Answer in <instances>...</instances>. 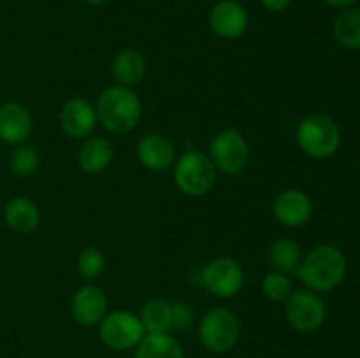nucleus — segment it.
Wrapping results in <instances>:
<instances>
[{
	"label": "nucleus",
	"mask_w": 360,
	"mask_h": 358,
	"mask_svg": "<svg viewBox=\"0 0 360 358\" xmlns=\"http://www.w3.org/2000/svg\"><path fill=\"white\" fill-rule=\"evenodd\" d=\"M86 4H91V6H102V4H105L108 0H84Z\"/></svg>",
	"instance_id": "29"
},
{
	"label": "nucleus",
	"mask_w": 360,
	"mask_h": 358,
	"mask_svg": "<svg viewBox=\"0 0 360 358\" xmlns=\"http://www.w3.org/2000/svg\"><path fill=\"white\" fill-rule=\"evenodd\" d=\"M34 130V121L27 105L20 102H4L0 105V140L9 146L27 142Z\"/></svg>",
	"instance_id": "14"
},
{
	"label": "nucleus",
	"mask_w": 360,
	"mask_h": 358,
	"mask_svg": "<svg viewBox=\"0 0 360 358\" xmlns=\"http://www.w3.org/2000/svg\"><path fill=\"white\" fill-rule=\"evenodd\" d=\"M112 144L101 135L86 137L77 151V164L88 174H98L105 171L112 161Z\"/></svg>",
	"instance_id": "17"
},
{
	"label": "nucleus",
	"mask_w": 360,
	"mask_h": 358,
	"mask_svg": "<svg viewBox=\"0 0 360 358\" xmlns=\"http://www.w3.org/2000/svg\"><path fill=\"white\" fill-rule=\"evenodd\" d=\"M295 139L299 147L309 158L333 157L341 144V130L330 116L322 112H313L301 119L295 130Z\"/></svg>",
	"instance_id": "3"
},
{
	"label": "nucleus",
	"mask_w": 360,
	"mask_h": 358,
	"mask_svg": "<svg viewBox=\"0 0 360 358\" xmlns=\"http://www.w3.org/2000/svg\"><path fill=\"white\" fill-rule=\"evenodd\" d=\"M172 305V323L171 330L185 332L193 323V311L186 302H171Z\"/></svg>",
	"instance_id": "26"
},
{
	"label": "nucleus",
	"mask_w": 360,
	"mask_h": 358,
	"mask_svg": "<svg viewBox=\"0 0 360 358\" xmlns=\"http://www.w3.org/2000/svg\"><path fill=\"white\" fill-rule=\"evenodd\" d=\"M333 34L338 44L347 49H360V7H347L336 16Z\"/></svg>",
	"instance_id": "21"
},
{
	"label": "nucleus",
	"mask_w": 360,
	"mask_h": 358,
	"mask_svg": "<svg viewBox=\"0 0 360 358\" xmlns=\"http://www.w3.org/2000/svg\"><path fill=\"white\" fill-rule=\"evenodd\" d=\"M134 358H185L181 344L171 333H146L136 346Z\"/></svg>",
	"instance_id": "20"
},
{
	"label": "nucleus",
	"mask_w": 360,
	"mask_h": 358,
	"mask_svg": "<svg viewBox=\"0 0 360 358\" xmlns=\"http://www.w3.org/2000/svg\"><path fill=\"white\" fill-rule=\"evenodd\" d=\"M239 330V319L231 309L213 307L200 318L199 339L211 353H225L236 346Z\"/></svg>",
	"instance_id": "5"
},
{
	"label": "nucleus",
	"mask_w": 360,
	"mask_h": 358,
	"mask_svg": "<svg viewBox=\"0 0 360 358\" xmlns=\"http://www.w3.org/2000/svg\"><path fill=\"white\" fill-rule=\"evenodd\" d=\"M77 270L84 279H97L105 270V256L98 248H84L77 256Z\"/></svg>",
	"instance_id": "25"
},
{
	"label": "nucleus",
	"mask_w": 360,
	"mask_h": 358,
	"mask_svg": "<svg viewBox=\"0 0 360 358\" xmlns=\"http://www.w3.org/2000/svg\"><path fill=\"white\" fill-rule=\"evenodd\" d=\"M202 284L211 295L218 298H231L241 291L245 272L238 260L231 256L213 258L202 270Z\"/></svg>",
	"instance_id": "9"
},
{
	"label": "nucleus",
	"mask_w": 360,
	"mask_h": 358,
	"mask_svg": "<svg viewBox=\"0 0 360 358\" xmlns=\"http://www.w3.org/2000/svg\"><path fill=\"white\" fill-rule=\"evenodd\" d=\"M218 171L202 151H185L174 161V183L179 192L188 197H202L217 183Z\"/></svg>",
	"instance_id": "4"
},
{
	"label": "nucleus",
	"mask_w": 360,
	"mask_h": 358,
	"mask_svg": "<svg viewBox=\"0 0 360 358\" xmlns=\"http://www.w3.org/2000/svg\"><path fill=\"white\" fill-rule=\"evenodd\" d=\"M262 291L269 300L285 302L288 295L292 293V279L290 276L278 270H271L262 279Z\"/></svg>",
	"instance_id": "24"
},
{
	"label": "nucleus",
	"mask_w": 360,
	"mask_h": 358,
	"mask_svg": "<svg viewBox=\"0 0 360 358\" xmlns=\"http://www.w3.org/2000/svg\"><path fill=\"white\" fill-rule=\"evenodd\" d=\"M4 221L16 234H30L41 223V211L34 200L14 197L4 207Z\"/></svg>",
	"instance_id": "16"
},
{
	"label": "nucleus",
	"mask_w": 360,
	"mask_h": 358,
	"mask_svg": "<svg viewBox=\"0 0 360 358\" xmlns=\"http://www.w3.org/2000/svg\"><path fill=\"white\" fill-rule=\"evenodd\" d=\"M207 157L218 172L236 175L245 171L248 165L250 144L239 130L225 128L211 139Z\"/></svg>",
	"instance_id": "6"
},
{
	"label": "nucleus",
	"mask_w": 360,
	"mask_h": 358,
	"mask_svg": "<svg viewBox=\"0 0 360 358\" xmlns=\"http://www.w3.org/2000/svg\"><path fill=\"white\" fill-rule=\"evenodd\" d=\"M146 333H165L171 330L172 305L164 298H151L143 305L139 314Z\"/></svg>",
	"instance_id": "22"
},
{
	"label": "nucleus",
	"mask_w": 360,
	"mask_h": 358,
	"mask_svg": "<svg viewBox=\"0 0 360 358\" xmlns=\"http://www.w3.org/2000/svg\"><path fill=\"white\" fill-rule=\"evenodd\" d=\"M97 111L86 98H69L60 109V126L72 139H86L97 126Z\"/></svg>",
	"instance_id": "12"
},
{
	"label": "nucleus",
	"mask_w": 360,
	"mask_h": 358,
	"mask_svg": "<svg viewBox=\"0 0 360 358\" xmlns=\"http://www.w3.org/2000/svg\"><path fill=\"white\" fill-rule=\"evenodd\" d=\"M137 160L148 171L162 172L172 167L176 161V147L169 137L162 133H146L136 146Z\"/></svg>",
	"instance_id": "15"
},
{
	"label": "nucleus",
	"mask_w": 360,
	"mask_h": 358,
	"mask_svg": "<svg viewBox=\"0 0 360 358\" xmlns=\"http://www.w3.org/2000/svg\"><path fill=\"white\" fill-rule=\"evenodd\" d=\"M39 164H41V157H39L37 147L32 144L23 142L18 144L14 151L11 153L9 167L16 178H30L37 172Z\"/></svg>",
	"instance_id": "23"
},
{
	"label": "nucleus",
	"mask_w": 360,
	"mask_h": 358,
	"mask_svg": "<svg viewBox=\"0 0 360 358\" xmlns=\"http://www.w3.org/2000/svg\"><path fill=\"white\" fill-rule=\"evenodd\" d=\"M285 318L299 332H315L326 323L327 307L319 293L311 290H292L285 300Z\"/></svg>",
	"instance_id": "8"
},
{
	"label": "nucleus",
	"mask_w": 360,
	"mask_h": 358,
	"mask_svg": "<svg viewBox=\"0 0 360 358\" xmlns=\"http://www.w3.org/2000/svg\"><path fill=\"white\" fill-rule=\"evenodd\" d=\"M260 4L271 13H283L292 6V0H260Z\"/></svg>",
	"instance_id": "27"
},
{
	"label": "nucleus",
	"mask_w": 360,
	"mask_h": 358,
	"mask_svg": "<svg viewBox=\"0 0 360 358\" xmlns=\"http://www.w3.org/2000/svg\"><path fill=\"white\" fill-rule=\"evenodd\" d=\"M267 260H269L273 270L283 272L287 276L297 274L299 265L302 262L301 246L292 239H276L267 249Z\"/></svg>",
	"instance_id": "19"
},
{
	"label": "nucleus",
	"mask_w": 360,
	"mask_h": 358,
	"mask_svg": "<svg viewBox=\"0 0 360 358\" xmlns=\"http://www.w3.org/2000/svg\"><path fill=\"white\" fill-rule=\"evenodd\" d=\"M108 295L101 286L84 284L74 291L70 298V314L79 325L94 326L108 314Z\"/></svg>",
	"instance_id": "11"
},
{
	"label": "nucleus",
	"mask_w": 360,
	"mask_h": 358,
	"mask_svg": "<svg viewBox=\"0 0 360 358\" xmlns=\"http://www.w3.org/2000/svg\"><path fill=\"white\" fill-rule=\"evenodd\" d=\"M95 111H97L98 123L108 132L129 133L141 121L143 104L132 88L112 84L98 95Z\"/></svg>",
	"instance_id": "2"
},
{
	"label": "nucleus",
	"mask_w": 360,
	"mask_h": 358,
	"mask_svg": "<svg viewBox=\"0 0 360 358\" xmlns=\"http://www.w3.org/2000/svg\"><path fill=\"white\" fill-rule=\"evenodd\" d=\"M347 274V256L338 246H315L302 256L295 276L311 291L327 293L341 284Z\"/></svg>",
	"instance_id": "1"
},
{
	"label": "nucleus",
	"mask_w": 360,
	"mask_h": 358,
	"mask_svg": "<svg viewBox=\"0 0 360 358\" xmlns=\"http://www.w3.org/2000/svg\"><path fill=\"white\" fill-rule=\"evenodd\" d=\"M273 214L281 225L288 228H299L309 221L313 214V204L308 193L297 188H288L278 193L273 202Z\"/></svg>",
	"instance_id": "13"
},
{
	"label": "nucleus",
	"mask_w": 360,
	"mask_h": 358,
	"mask_svg": "<svg viewBox=\"0 0 360 358\" xmlns=\"http://www.w3.org/2000/svg\"><path fill=\"white\" fill-rule=\"evenodd\" d=\"M111 72L116 84L132 88L139 84L146 74V58L137 49H122L112 60Z\"/></svg>",
	"instance_id": "18"
},
{
	"label": "nucleus",
	"mask_w": 360,
	"mask_h": 358,
	"mask_svg": "<svg viewBox=\"0 0 360 358\" xmlns=\"http://www.w3.org/2000/svg\"><path fill=\"white\" fill-rule=\"evenodd\" d=\"M98 325L102 343L116 351L132 350L146 336L141 318L130 311L108 312Z\"/></svg>",
	"instance_id": "7"
},
{
	"label": "nucleus",
	"mask_w": 360,
	"mask_h": 358,
	"mask_svg": "<svg viewBox=\"0 0 360 358\" xmlns=\"http://www.w3.org/2000/svg\"><path fill=\"white\" fill-rule=\"evenodd\" d=\"M210 27L217 37L232 41L239 39L248 28V11L238 0H220L210 11Z\"/></svg>",
	"instance_id": "10"
},
{
	"label": "nucleus",
	"mask_w": 360,
	"mask_h": 358,
	"mask_svg": "<svg viewBox=\"0 0 360 358\" xmlns=\"http://www.w3.org/2000/svg\"><path fill=\"white\" fill-rule=\"evenodd\" d=\"M326 2L338 9H347V7H354V4H357L359 0H326Z\"/></svg>",
	"instance_id": "28"
}]
</instances>
